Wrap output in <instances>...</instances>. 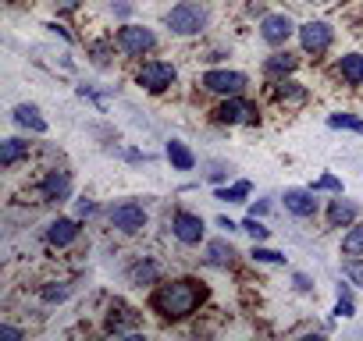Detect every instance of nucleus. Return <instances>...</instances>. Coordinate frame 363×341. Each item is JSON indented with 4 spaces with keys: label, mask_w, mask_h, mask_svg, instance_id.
I'll use <instances>...</instances> for the list:
<instances>
[{
    "label": "nucleus",
    "mask_w": 363,
    "mask_h": 341,
    "mask_svg": "<svg viewBox=\"0 0 363 341\" xmlns=\"http://www.w3.org/2000/svg\"><path fill=\"white\" fill-rule=\"evenodd\" d=\"M203 295L207 291H203L200 281H171V284H160L153 291V309L167 320H182L203 302Z\"/></svg>",
    "instance_id": "f257e3e1"
},
{
    "label": "nucleus",
    "mask_w": 363,
    "mask_h": 341,
    "mask_svg": "<svg viewBox=\"0 0 363 341\" xmlns=\"http://www.w3.org/2000/svg\"><path fill=\"white\" fill-rule=\"evenodd\" d=\"M203 25H207V8L196 4V0H182L167 11V29L178 36H196Z\"/></svg>",
    "instance_id": "f03ea898"
},
{
    "label": "nucleus",
    "mask_w": 363,
    "mask_h": 341,
    "mask_svg": "<svg viewBox=\"0 0 363 341\" xmlns=\"http://www.w3.org/2000/svg\"><path fill=\"white\" fill-rule=\"evenodd\" d=\"M153 33L150 29H143V25H125V29H118V50H125V54H132V57H143L146 50H153Z\"/></svg>",
    "instance_id": "7ed1b4c3"
},
{
    "label": "nucleus",
    "mask_w": 363,
    "mask_h": 341,
    "mask_svg": "<svg viewBox=\"0 0 363 341\" xmlns=\"http://www.w3.org/2000/svg\"><path fill=\"white\" fill-rule=\"evenodd\" d=\"M111 224L125 235H135L146 224V210L139 203H118V207H111Z\"/></svg>",
    "instance_id": "20e7f679"
},
{
    "label": "nucleus",
    "mask_w": 363,
    "mask_h": 341,
    "mask_svg": "<svg viewBox=\"0 0 363 341\" xmlns=\"http://www.w3.org/2000/svg\"><path fill=\"white\" fill-rule=\"evenodd\" d=\"M299 43L306 54H324L331 47V25L328 22H306L299 25Z\"/></svg>",
    "instance_id": "39448f33"
},
{
    "label": "nucleus",
    "mask_w": 363,
    "mask_h": 341,
    "mask_svg": "<svg viewBox=\"0 0 363 341\" xmlns=\"http://www.w3.org/2000/svg\"><path fill=\"white\" fill-rule=\"evenodd\" d=\"M171 82H174V68L164 64V61H146V64L139 68V86H146L150 93H160V89H167Z\"/></svg>",
    "instance_id": "423d86ee"
},
{
    "label": "nucleus",
    "mask_w": 363,
    "mask_h": 341,
    "mask_svg": "<svg viewBox=\"0 0 363 341\" xmlns=\"http://www.w3.org/2000/svg\"><path fill=\"white\" fill-rule=\"evenodd\" d=\"M203 86H207L211 93L235 96V93L246 89V75H239V71H207V75H203Z\"/></svg>",
    "instance_id": "0eeeda50"
},
{
    "label": "nucleus",
    "mask_w": 363,
    "mask_h": 341,
    "mask_svg": "<svg viewBox=\"0 0 363 341\" xmlns=\"http://www.w3.org/2000/svg\"><path fill=\"white\" fill-rule=\"evenodd\" d=\"M171 228H174L178 242H186V245H196V242L203 238V217H196V214H186V210H178V214H174Z\"/></svg>",
    "instance_id": "6e6552de"
},
{
    "label": "nucleus",
    "mask_w": 363,
    "mask_h": 341,
    "mask_svg": "<svg viewBox=\"0 0 363 341\" xmlns=\"http://www.w3.org/2000/svg\"><path fill=\"white\" fill-rule=\"evenodd\" d=\"M292 29H296V25H292V18H289V15H267V18H264V25H260V36H264L267 43H274V47H278V43H285V40L292 36Z\"/></svg>",
    "instance_id": "1a4fd4ad"
},
{
    "label": "nucleus",
    "mask_w": 363,
    "mask_h": 341,
    "mask_svg": "<svg viewBox=\"0 0 363 341\" xmlns=\"http://www.w3.org/2000/svg\"><path fill=\"white\" fill-rule=\"evenodd\" d=\"M285 210L296 214V217H313V214H317L313 189H289V192H285Z\"/></svg>",
    "instance_id": "9d476101"
},
{
    "label": "nucleus",
    "mask_w": 363,
    "mask_h": 341,
    "mask_svg": "<svg viewBox=\"0 0 363 341\" xmlns=\"http://www.w3.org/2000/svg\"><path fill=\"white\" fill-rule=\"evenodd\" d=\"M72 192V175L68 170H50L43 182V200H68Z\"/></svg>",
    "instance_id": "9b49d317"
},
{
    "label": "nucleus",
    "mask_w": 363,
    "mask_h": 341,
    "mask_svg": "<svg viewBox=\"0 0 363 341\" xmlns=\"http://www.w3.org/2000/svg\"><path fill=\"white\" fill-rule=\"evenodd\" d=\"M250 114H253V107H250L246 100H225V103L218 107V117H221L225 125H239V121H253Z\"/></svg>",
    "instance_id": "f8f14e48"
},
{
    "label": "nucleus",
    "mask_w": 363,
    "mask_h": 341,
    "mask_svg": "<svg viewBox=\"0 0 363 341\" xmlns=\"http://www.w3.org/2000/svg\"><path fill=\"white\" fill-rule=\"evenodd\" d=\"M15 121L18 125H26L29 132H36V135H43L47 132V117L40 114V107H33V103H18L15 107Z\"/></svg>",
    "instance_id": "ddd939ff"
},
{
    "label": "nucleus",
    "mask_w": 363,
    "mask_h": 341,
    "mask_svg": "<svg viewBox=\"0 0 363 341\" xmlns=\"http://www.w3.org/2000/svg\"><path fill=\"white\" fill-rule=\"evenodd\" d=\"M75 235H79V224H75L72 217H57V221L50 224V231H47L50 245H68V242H75Z\"/></svg>",
    "instance_id": "4468645a"
},
{
    "label": "nucleus",
    "mask_w": 363,
    "mask_h": 341,
    "mask_svg": "<svg viewBox=\"0 0 363 341\" xmlns=\"http://www.w3.org/2000/svg\"><path fill=\"white\" fill-rule=\"evenodd\" d=\"M356 203H349V200H335L331 203V210H328V224L331 228H342V224H352L356 221Z\"/></svg>",
    "instance_id": "2eb2a0df"
},
{
    "label": "nucleus",
    "mask_w": 363,
    "mask_h": 341,
    "mask_svg": "<svg viewBox=\"0 0 363 341\" xmlns=\"http://www.w3.org/2000/svg\"><path fill=\"white\" fill-rule=\"evenodd\" d=\"M167 160H171V167L174 170H193V163H196V156L189 153V146L186 142H167Z\"/></svg>",
    "instance_id": "dca6fc26"
},
{
    "label": "nucleus",
    "mask_w": 363,
    "mask_h": 341,
    "mask_svg": "<svg viewBox=\"0 0 363 341\" xmlns=\"http://www.w3.org/2000/svg\"><path fill=\"white\" fill-rule=\"evenodd\" d=\"M232 256H235V249H232L225 238H218V242L207 245V263H211V267H228Z\"/></svg>",
    "instance_id": "f3484780"
},
{
    "label": "nucleus",
    "mask_w": 363,
    "mask_h": 341,
    "mask_svg": "<svg viewBox=\"0 0 363 341\" xmlns=\"http://www.w3.org/2000/svg\"><path fill=\"white\" fill-rule=\"evenodd\" d=\"M342 79L349 82V86H359L363 82V54H349V57H342Z\"/></svg>",
    "instance_id": "a211bd4d"
},
{
    "label": "nucleus",
    "mask_w": 363,
    "mask_h": 341,
    "mask_svg": "<svg viewBox=\"0 0 363 341\" xmlns=\"http://www.w3.org/2000/svg\"><path fill=\"white\" fill-rule=\"evenodd\" d=\"M26 153H29V142H22V139H8V142H4V149H0V163L11 167V163H18Z\"/></svg>",
    "instance_id": "6ab92c4d"
},
{
    "label": "nucleus",
    "mask_w": 363,
    "mask_h": 341,
    "mask_svg": "<svg viewBox=\"0 0 363 341\" xmlns=\"http://www.w3.org/2000/svg\"><path fill=\"white\" fill-rule=\"evenodd\" d=\"M342 253H345V256H359V253H363V224L349 228V235L342 238Z\"/></svg>",
    "instance_id": "aec40b11"
},
{
    "label": "nucleus",
    "mask_w": 363,
    "mask_h": 341,
    "mask_svg": "<svg viewBox=\"0 0 363 341\" xmlns=\"http://www.w3.org/2000/svg\"><path fill=\"white\" fill-rule=\"evenodd\" d=\"M250 196V182H235L232 189H218V200H225V203H242Z\"/></svg>",
    "instance_id": "412c9836"
},
{
    "label": "nucleus",
    "mask_w": 363,
    "mask_h": 341,
    "mask_svg": "<svg viewBox=\"0 0 363 341\" xmlns=\"http://www.w3.org/2000/svg\"><path fill=\"white\" fill-rule=\"evenodd\" d=\"M292 68H296V57L278 54V57H271V61H267V68H264V71H267V75H278V71H292Z\"/></svg>",
    "instance_id": "4be33fe9"
},
{
    "label": "nucleus",
    "mask_w": 363,
    "mask_h": 341,
    "mask_svg": "<svg viewBox=\"0 0 363 341\" xmlns=\"http://www.w3.org/2000/svg\"><path fill=\"white\" fill-rule=\"evenodd\" d=\"M328 125H331V128H352V132H363V121H356V117H349V114H331Z\"/></svg>",
    "instance_id": "5701e85b"
},
{
    "label": "nucleus",
    "mask_w": 363,
    "mask_h": 341,
    "mask_svg": "<svg viewBox=\"0 0 363 341\" xmlns=\"http://www.w3.org/2000/svg\"><path fill=\"white\" fill-rule=\"evenodd\" d=\"M310 189H313V192H342V182H338L335 175H324V178H317Z\"/></svg>",
    "instance_id": "b1692460"
},
{
    "label": "nucleus",
    "mask_w": 363,
    "mask_h": 341,
    "mask_svg": "<svg viewBox=\"0 0 363 341\" xmlns=\"http://www.w3.org/2000/svg\"><path fill=\"white\" fill-rule=\"evenodd\" d=\"M335 316H352V299H349V284L338 288V306H335Z\"/></svg>",
    "instance_id": "393cba45"
},
{
    "label": "nucleus",
    "mask_w": 363,
    "mask_h": 341,
    "mask_svg": "<svg viewBox=\"0 0 363 341\" xmlns=\"http://www.w3.org/2000/svg\"><path fill=\"white\" fill-rule=\"evenodd\" d=\"M342 270H345V277H349L352 284H359V288H363V260H345V267H342Z\"/></svg>",
    "instance_id": "a878e982"
},
{
    "label": "nucleus",
    "mask_w": 363,
    "mask_h": 341,
    "mask_svg": "<svg viewBox=\"0 0 363 341\" xmlns=\"http://www.w3.org/2000/svg\"><path fill=\"white\" fill-rule=\"evenodd\" d=\"M68 291H72L68 284H47V288H43V299H47V302H61V299H68Z\"/></svg>",
    "instance_id": "bb28decb"
},
{
    "label": "nucleus",
    "mask_w": 363,
    "mask_h": 341,
    "mask_svg": "<svg viewBox=\"0 0 363 341\" xmlns=\"http://www.w3.org/2000/svg\"><path fill=\"white\" fill-rule=\"evenodd\" d=\"M242 228H246V231H250V235H253V238H257V242H264V238H267V235H271V231H267V228H264V224H260V221H257V214H253V217H250V221H246V224H242Z\"/></svg>",
    "instance_id": "cd10ccee"
},
{
    "label": "nucleus",
    "mask_w": 363,
    "mask_h": 341,
    "mask_svg": "<svg viewBox=\"0 0 363 341\" xmlns=\"http://www.w3.org/2000/svg\"><path fill=\"white\" fill-rule=\"evenodd\" d=\"M253 260H260V263H285V256L281 253H274V249H253Z\"/></svg>",
    "instance_id": "c85d7f7f"
},
{
    "label": "nucleus",
    "mask_w": 363,
    "mask_h": 341,
    "mask_svg": "<svg viewBox=\"0 0 363 341\" xmlns=\"http://www.w3.org/2000/svg\"><path fill=\"white\" fill-rule=\"evenodd\" d=\"M278 96L281 100H303V89H296V82H278Z\"/></svg>",
    "instance_id": "c756f323"
},
{
    "label": "nucleus",
    "mask_w": 363,
    "mask_h": 341,
    "mask_svg": "<svg viewBox=\"0 0 363 341\" xmlns=\"http://www.w3.org/2000/svg\"><path fill=\"white\" fill-rule=\"evenodd\" d=\"M132 277H135V281H153V277H157V267H153V263L135 267V270H132Z\"/></svg>",
    "instance_id": "7c9ffc66"
},
{
    "label": "nucleus",
    "mask_w": 363,
    "mask_h": 341,
    "mask_svg": "<svg viewBox=\"0 0 363 341\" xmlns=\"http://www.w3.org/2000/svg\"><path fill=\"white\" fill-rule=\"evenodd\" d=\"M0 337H4V341H22V330H15V327H0Z\"/></svg>",
    "instance_id": "2f4dec72"
},
{
    "label": "nucleus",
    "mask_w": 363,
    "mask_h": 341,
    "mask_svg": "<svg viewBox=\"0 0 363 341\" xmlns=\"http://www.w3.org/2000/svg\"><path fill=\"white\" fill-rule=\"evenodd\" d=\"M93 210H96V207H93L89 200H79V217H89Z\"/></svg>",
    "instance_id": "473e14b6"
},
{
    "label": "nucleus",
    "mask_w": 363,
    "mask_h": 341,
    "mask_svg": "<svg viewBox=\"0 0 363 341\" xmlns=\"http://www.w3.org/2000/svg\"><path fill=\"white\" fill-rule=\"evenodd\" d=\"M310 4H324V0H310Z\"/></svg>",
    "instance_id": "72a5a7b5"
}]
</instances>
